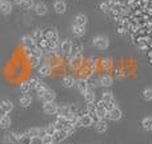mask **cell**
I'll list each match as a JSON object with an SVG mask.
<instances>
[{
    "instance_id": "obj_28",
    "label": "cell",
    "mask_w": 152,
    "mask_h": 144,
    "mask_svg": "<svg viewBox=\"0 0 152 144\" xmlns=\"http://www.w3.org/2000/svg\"><path fill=\"white\" fill-rule=\"evenodd\" d=\"M58 116H68L71 113V108L69 105H61V107L58 108Z\"/></svg>"
},
{
    "instance_id": "obj_38",
    "label": "cell",
    "mask_w": 152,
    "mask_h": 144,
    "mask_svg": "<svg viewBox=\"0 0 152 144\" xmlns=\"http://www.w3.org/2000/svg\"><path fill=\"white\" fill-rule=\"evenodd\" d=\"M45 131H47V134H48V135H51V136H52V135L55 134V131H56L55 124H51V126H48L47 128H45Z\"/></svg>"
},
{
    "instance_id": "obj_5",
    "label": "cell",
    "mask_w": 152,
    "mask_h": 144,
    "mask_svg": "<svg viewBox=\"0 0 152 144\" xmlns=\"http://www.w3.org/2000/svg\"><path fill=\"white\" fill-rule=\"evenodd\" d=\"M121 116H123V112H121V110L119 107H113L112 110H110L107 112V119H110V120H119V119H121Z\"/></svg>"
},
{
    "instance_id": "obj_33",
    "label": "cell",
    "mask_w": 152,
    "mask_h": 144,
    "mask_svg": "<svg viewBox=\"0 0 152 144\" xmlns=\"http://www.w3.org/2000/svg\"><path fill=\"white\" fill-rule=\"evenodd\" d=\"M43 36H44V34H43L42 29H35L34 34H32V39H34L35 42H39L40 39H43Z\"/></svg>"
},
{
    "instance_id": "obj_12",
    "label": "cell",
    "mask_w": 152,
    "mask_h": 144,
    "mask_svg": "<svg viewBox=\"0 0 152 144\" xmlns=\"http://www.w3.org/2000/svg\"><path fill=\"white\" fill-rule=\"evenodd\" d=\"M112 83H113V79L111 75H103V76H100V79H99V84L102 87H111Z\"/></svg>"
},
{
    "instance_id": "obj_20",
    "label": "cell",
    "mask_w": 152,
    "mask_h": 144,
    "mask_svg": "<svg viewBox=\"0 0 152 144\" xmlns=\"http://www.w3.org/2000/svg\"><path fill=\"white\" fill-rule=\"evenodd\" d=\"M44 39H47L48 42H58V39H59L58 32L55 29H48L47 34L44 35Z\"/></svg>"
},
{
    "instance_id": "obj_14",
    "label": "cell",
    "mask_w": 152,
    "mask_h": 144,
    "mask_svg": "<svg viewBox=\"0 0 152 144\" xmlns=\"http://www.w3.org/2000/svg\"><path fill=\"white\" fill-rule=\"evenodd\" d=\"M53 8H55L56 13H64L67 11V4L63 0H58V1H55V4H53Z\"/></svg>"
},
{
    "instance_id": "obj_23",
    "label": "cell",
    "mask_w": 152,
    "mask_h": 144,
    "mask_svg": "<svg viewBox=\"0 0 152 144\" xmlns=\"http://www.w3.org/2000/svg\"><path fill=\"white\" fill-rule=\"evenodd\" d=\"M102 100H103L104 103H112V104H116L115 97H113L112 92H110V91L103 92V95H102Z\"/></svg>"
},
{
    "instance_id": "obj_30",
    "label": "cell",
    "mask_w": 152,
    "mask_h": 144,
    "mask_svg": "<svg viewBox=\"0 0 152 144\" xmlns=\"http://www.w3.org/2000/svg\"><path fill=\"white\" fill-rule=\"evenodd\" d=\"M19 139H20V136L18 134H15V132H12V134L8 135L7 144H19Z\"/></svg>"
},
{
    "instance_id": "obj_44",
    "label": "cell",
    "mask_w": 152,
    "mask_h": 144,
    "mask_svg": "<svg viewBox=\"0 0 152 144\" xmlns=\"http://www.w3.org/2000/svg\"><path fill=\"white\" fill-rule=\"evenodd\" d=\"M51 144H55V143H51Z\"/></svg>"
},
{
    "instance_id": "obj_27",
    "label": "cell",
    "mask_w": 152,
    "mask_h": 144,
    "mask_svg": "<svg viewBox=\"0 0 152 144\" xmlns=\"http://www.w3.org/2000/svg\"><path fill=\"white\" fill-rule=\"evenodd\" d=\"M99 7H100V11H103V12H110V11H112L113 1H111V0H108V1H103Z\"/></svg>"
},
{
    "instance_id": "obj_13",
    "label": "cell",
    "mask_w": 152,
    "mask_h": 144,
    "mask_svg": "<svg viewBox=\"0 0 152 144\" xmlns=\"http://www.w3.org/2000/svg\"><path fill=\"white\" fill-rule=\"evenodd\" d=\"M34 10H35V12H36V15H39V16H44L45 13L48 12L47 5L43 4V3H37V4H35Z\"/></svg>"
},
{
    "instance_id": "obj_10",
    "label": "cell",
    "mask_w": 152,
    "mask_h": 144,
    "mask_svg": "<svg viewBox=\"0 0 152 144\" xmlns=\"http://www.w3.org/2000/svg\"><path fill=\"white\" fill-rule=\"evenodd\" d=\"M72 68H79L83 64V56H81V52H75L74 56H72L71 61H69Z\"/></svg>"
},
{
    "instance_id": "obj_32",
    "label": "cell",
    "mask_w": 152,
    "mask_h": 144,
    "mask_svg": "<svg viewBox=\"0 0 152 144\" xmlns=\"http://www.w3.org/2000/svg\"><path fill=\"white\" fill-rule=\"evenodd\" d=\"M19 89H20V92L23 95L28 94L29 89H31V84H29V81H23V83L20 84V87H19Z\"/></svg>"
},
{
    "instance_id": "obj_21",
    "label": "cell",
    "mask_w": 152,
    "mask_h": 144,
    "mask_svg": "<svg viewBox=\"0 0 152 144\" xmlns=\"http://www.w3.org/2000/svg\"><path fill=\"white\" fill-rule=\"evenodd\" d=\"M11 123H12V120H11V118L8 116V113L0 116V127H1V128H8V127H11Z\"/></svg>"
},
{
    "instance_id": "obj_29",
    "label": "cell",
    "mask_w": 152,
    "mask_h": 144,
    "mask_svg": "<svg viewBox=\"0 0 152 144\" xmlns=\"http://www.w3.org/2000/svg\"><path fill=\"white\" fill-rule=\"evenodd\" d=\"M142 126L143 128L145 129V131H151L152 129V118L151 116H147V118H144L142 120Z\"/></svg>"
},
{
    "instance_id": "obj_34",
    "label": "cell",
    "mask_w": 152,
    "mask_h": 144,
    "mask_svg": "<svg viewBox=\"0 0 152 144\" xmlns=\"http://www.w3.org/2000/svg\"><path fill=\"white\" fill-rule=\"evenodd\" d=\"M20 5L24 10H31V8L35 7V1L34 0H23V3H21Z\"/></svg>"
},
{
    "instance_id": "obj_41",
    "label": "cell",
    "mask_w": 152,
    "mask_h": 144,
    "mask_svg": "<svg viewBox=\"0 0 152 144\" xmlns=\"http://www.w3.org/2000/svg\"><path fill=\"white\" fill-rule=\"evenodd\" d=\"M118 32H119V34H124V32H126V28H123V27H119Z\"/></svg>"
},
{
    "instance_id": "obj_42",
    "label": "cell",
    "mask_w": 152,
    "mask_h": 144,
    "mask_svg": "<svg viewBox=\"0 0 152 144\" xmlns=\"http://www.w3.org/2000/svg\"><path fill=\"white\" fill-rule=\"evenodd\" d=\"M13 3H15V4H21V3H23V0H12Z\"/></svg>"
},
{
    "instance_id": "obj_35",
    "label": "cell",
    "mask_w": 152,
    "mask_h": 144,
    "mask_svg": "<svg viewBox=\"0 0 152 144\" xmlns=\"http://www.w3.org/2000/svg\"><path fill=\"white\" fill-rule=\"evenodd\" d=\"M27 134H28L29 136L32 137V139H36V137L39 136V128H37V127H34V128H29L28 131H27Z\"/></svg>"
},
{
    "instance_id": "obj_17",
    "label": "cell",
    "mask_w": 152,
    "mask_h": 144,
    "mask_svg": "<svg viewBox=\"0 0 152 144\" xmlns=\"http://www.w3.org/2000/svg\"><path fill=\"white\" fill-rule=\"evenodd\" d=\"M87 21H88V19H87V16L83 15V13H77V15L75 16V19H74V24H77V26H83V27H86Z\"/></svg>"
},
{
    "instance_id": "obj_25",
    "label": "cell",
    "mask_w": 152,
    "mask_h": 144,
    "mask_svg": "<svg viewBox=\"0 0 152 144\" xmlns=\"http://www.w3.org/2000/svg\"><path fill=\"white\" fill-rule=\"evenodd\" d=\"M75 83H76V80L72 76H64L63 77V86L66 87V88H72V87H75Z\"/></svg>"
},
{
    "instance_id": "obj_40",
    "label": "cell",
    "mask_w": 152,
    "mask_h": 144,
    "mask_svg": "<svg viewBox=\"0 0 152 144\" xmlns=\"http://www.w3.org/2000/svg\"><path fill=\"white\" fill-rule=\"evenodd\" d=\"M47 135V131H45V128H39V139H43V137Z\"/></svg>"
},
{
    "instance_id": "obj_31",
    "label": "cell",
    "mask_w": 152,
    "mask_h": 144,
    "mask_svg": "<svg viewBox=\"0 0 152 144\" xmlns=\"http://www.w3.org/2000/svg\"><path fill=\"white\" fill-rule=\"evenodd\" d=\"M32 142H34V139H32V137L29 136L27 132L21 135L20 139H19V144H32Z\"/></svg>"
},
{
    "instance_id": "obj_6",
    "label": "cell",
    "mask_w": 152,
    "mask_h": 144,
    "mask_svg": "<svg viewBox=\"0 0 152 144\" xmlns=\"http://www.w3.org/2000/svg\"><path fill=\"white\" fill-rule=\"evenodd\" d=\"M39 97H40V100H42L43 103H50V102H55L56 95H55V92H53L52 89H48L47 88Z\"/></svg>"
},
{
    "instance_id": "obj_15",
    "label": "cell",
    "mask_w": 152,
    "mask_h": 144,
    "mask_svg": "<svg viewBox=\"0 0 152 144\" xmlns=\"http://www.w3.org/2000/svg\"><path fill=\"white\" fill-rule=\"evenodd\" d=\"M32 103V96L28 94L26 95H21V97L19 99V104L21 105V107H29Z\"/></svg>"
},
{
    "instance_id": "obj_22",
    "label": "cell",
    "mask_w": 152,
    "mask_h": 144,
    "mask_svg": "<svg viewBox=\"0 0 152 144\" xmlns=\"http://www.w3.org/2000/svg\"><path fill=\"white\" fill-rule=\"evenodd\" d=\"M12 11V4H11L10 1H1V4H0V12L4 13V15H8V13Z\"/></svg>"
},
{
    "instance_id": "obj_43",
    "label": "cell",
    "mask_w": 152,
    "mask_h": 144,
    "mask_svg": "<svg viewBox=\"0 0 152 144\" xmlns=\"http://www.w3.org/2000/svg\"><path fill=\"white\" fill-rule=\"evenodd\" d=\"M1 1H3V0H0V4H1Z\"/></svg>"
},
{
    "instance_id": "obj_36",
    "label": "cell",
    "mask_w": 152,
    "mask_h": 144,
    "mask_svg": "<svg viewBox=\"0 0 152 144\" xmlns=\"http://www.w3.org/2000/svg\"><path fill=\"white\" fill-rule=\"evenodd\" d=\"M143 97L145 100H152V87H148L143 91Z\"/></svg>"
},
{
    "instance_id": "obj_16",
    "label": "cell",
    "mask_w": 152,
    "mask_h": 144,
    "mask_svg": "<svg viewBox=\"0 0 152 144\" xmlns=\"http://www.w3.org/2000/svg\"><path fill=\"white\" fill-rule=\"evenodd\" d=\"M75 86L77 87V89H79L80 92H84L87 88H88V81H87V79L80 77V79H77V80H76Z\"/></svg>"
},
{
    "instance_id": "obj_39",
    "label": "cell",
    "mask_w": 152,
    "mask_h": 144,
    "mask_svg": "<svg viewBox=\"0 0 152 144\" xmlns=\"http://www.w3.org/2000/svg\"><path fill=\"white\" fill-rule=\"evenodd\" d=\"M102 66L104 69H108L111 67V60L110 59H104V60H102Z\"/></svg>"
},
{
    "instance_id": "obj_8",
    "label": "cell",
    "mask_w": 152,
    "mask_h": 144,
    "mask_svg": "<svg viewBox=\"0 0 152 144\" xmlns=\"http://www.w3.org/2000/svg\"><path fill=\"white\" fill-rule=\"evenodd\" d=\"M83 97H84V102L87 103L88 105H91V104H94L95 103V92H94V89L92 88H87L86 91L83 92Z\"/></svg>"
},
{
    "instance_id": "obj_26",
    "label": "cell",
    "mask_w": 152,
    "mask_h": 144,
    "mask_svg": "<svg viewBox=\"0 0 152 144\" xmlns=\"http://www.w3.org/2000/svg\"><path fill=\"white\" fill-rule=\"evenodd\" d=\"M52 73V67L48 66V64H44L39 68V75L40 76H50Z\"/></svg>"
},
{
    "instance_id": "obj_9",
    "label": "cell",
    "mask_w": 152,
    "mask_h": 144,
    "mask_svg": "<svg viewBox=\"0 0 152 144\" xmlns=\"http://www.w3.org/2000/svg\"><path fill=\"white\" fill-rule=\"evenodd\" d=\"M60 51L64 53V55H69V53H72V51H74V44H72L71 40H64V42H61L60 44Z\"/></svg>"
},
{
    "instance_id": "obj_7",
    "label": "cell",
    "mask_w": 152,
    "mask_h": 144,
    "mask_svg": "<svg viewBox=\"0 0 152 144\" xmlns=\"http://www.w3.org/2000/svg\"><path fill=\"white\" fill-rule=\"evenodd\" d=\"M58 108L59 107L55 102H50V103H44L43 104V111L45 113H48V115H55L58 112Z\"/></svg>"
},
{
    "instance_id": "obj_2",
    "label": "cell",
    "mask_w": 152,
    "mask_h": 144,
    "mask_svg": "<svg viewBox=\"0 0 152 144\" xmlns=\"http://www.w3.org/2000/svg\"><path fill=\"white\" fill-rule=\"evenodd\" d=\"M92 44L97 50H107L108 45H110V40L107 36H95L92 40Z\"/></svg>"
},
{
    "instance_id": "obj_4",
    "label": "cell",
    "mask_w": 152,
    "mask_h": 144,
    "mask_svg": "<svg viewBox=\"0 0 152 144\" xmlns=\"http://www.w3.org/2000/svg\"><path fill=\"white\" fill-rule=\"evenodd\" d=\"M21 43H23L24 48H26L28 52H29V51H32L34 48L37 47V43L35 42L34 39H32V36H28V35H27V36H23V37H21Z\"/></svg>"
},
{
    "instance_id": "obj_1",
    "label": "cell",
    "mask_w": 152,
    "mask_h": 144,
    "mask_svg": "<svg viewBox=\"0 0 152 144\" xmlns=\"http://www.w3.org/2000/svg\"><path fill=\"white\" fill-rule=\"evenodd\" d=\"M107 112H108V111L105 110L103 100H100V102H97L96 104H95L94 115L97 118V120H104V118H107Z\"/></svg>"
},
{
    "instance_id": "obj_24",
    "label": "cell",
    "mask_w": 152,
    "mask_h": 144,
    "mask_svg": "<svg viewBox=\"0 0 152 144\" xmlns=\"http://www.w3.org/2000/svg\"><path fill=\"white\" fill-rule=\"evenodd\" d=\"M72 34L75 35V36H83L84 34H86V27L83 26H77V24H74L72 26Z\"/></svg>"
},
{
    "instance_id": "obj_3",
    "label": "cell",
    "mask_w": 152,
    "mask_h": 144,
    "mask_svg": "<svg viewBox=\"0 0 152 144\" xmlns=\"http://www.w3.org/2000/svg\"><path fill=\"white\" fill-rule=\"evenodd\" d=\"M95 123L94 120V116L89 115V113H84V115H81L80 118H79V123H77V127H91L92 124Z\"/></svg>"
},
{
    "instance_id": "obj_11",
    "label": "cell",
    "mask_w": 152,
    "mask_h": 144,
    "mask_svg": "<svg viewBox=\"0 0 152 144\" xmlns=\"http://www.w3.org/2000/svg\"><path fill=\"white\" fill-rule=\"evenodd\" d=\"M0 108H1L5 113H10L11 111L13 110V104H12V102H11V100L3 99V100H0Z\"/></svg>"
},
{
    "instance_id": "obj_18",
    "label": "cell",
    "mask_w": 152,
    "mask_h": 144,
    "mask_svg": "<svg viewBox=\"0 0 152 144\" xmlns=\"http://www.w3.org/2000/svg\"><path fill=\"white\" fill-rule=\"evenodd\" d=\"M52 136H53V140H56V142H63L68 135H67V132L64 131V129H56Z\"/></svg>"
},
{
    "instance_id": "obj_37",
    "label": "cell",
    "mask_w": 152,
    "mask_h": 144,
    "mask_svg": "<svg viewBox=\"0 0 152 144\" xmlns=\"http://www.w3.org/2000/svg\"><path fill=\"white\" fill-rule=\"evenodd\" d=\"M40 140H42V144H51V143L55 142V140H53V136H51V135H48V134Z\"/></svg>"
},
{
    "instance_id": "obj_19",
    "label": "cell",
    "mask_w": 152,
    "mask_h": 144,
    "mask_svg": "<svg viewBox=\"0 0 152 144\" xmlns=\"http://www.w3.org/2000/svg\"><path fill=\"white\" fill-rule=\"evenodd\" d=\"M94 124H95L94 127H95V129H96V132H99V134L107 131V123H105L104 120H96Z\"/></svg>"
}]
</instances>
